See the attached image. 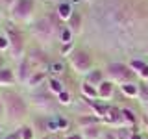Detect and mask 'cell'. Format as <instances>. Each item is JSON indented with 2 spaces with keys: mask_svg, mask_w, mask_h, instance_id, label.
<instances>
[{
  "mask_svg": "<svg viewBox=\"0 0 148 139\" xmlns=\"http://www.w3.org/2000/svg\"><path fill=\"white\" fill-rule=\"evenodd\" d=\"M0 95H2L4 106H6V120L9 124H18L21 120L26 119L28 104H26V100L22 98V95H18V93L11 91V89L2 91Z\"/></svg>",
  "mask_w": 148,
  "mask_h": 139,
  "instance_id": "obj_1",
  "label": "cell"
},
{
  "mask_svg": "<svg viewBox=\"0 0 148 139\" xmlns=\"http://www.w3.org/2000/svg\"><path fill=\"white\" fill-rule=\"evenodd\" d=\"M56 30H58V26H56L54 21H50V19H39V21H35L34 24H32V34L37 41H41V43H45V41H52L54 35H56Z\"/></svg>",
  "mask_w": 148,
  "mask_h": 139,
  "instance_id": "obj_2",
  "label": "cell"
},
{
  "mask_svg": "<svg viewBox=\"0 0 148 139\" xmlns=\"http://www.w3.org/2000/svg\"><path fill=\"white\" fill-rule=\"evenodd\" d=\"M106 72H108L111 82H119L120 85L132 82V78H133V71L130 67H126L124 63H109Z\"/></svg>",
  "mask_w": 148,
  "mask_h": 139,
  "instance_id": "obj_3",
  "label": "cell"
},
{
  "mask_svg": "<svg viewBox=\"0 0 148 139\" xmlns=\"http://www.w3.org/2000/svg\"><path fill=\"white\" fill-rule=\"evenodd\" d=\"M71 65H72V69L78 74H87L91 71L92 59H91V56L87 52H83V50H76V52L71 54Z\"/></svg>",
  "mask_w": 148,
  "mask_h": 139,
  "instance_id": "obj_4",
  "label": "cell"
},
{
  "mask_svg": "<svg viewBox=\"0 0 148 139\" xmlns=\"http://www.w3.org/2000/svg\"><path fill=\"white\" fill-rule=\"evenodd\" d=\"M34 9V2L32 0H15V4L11 6V15L17 21H28Z\"/></svg>",
  "mask_w": 148,
  "mask_h": 139,
  "instance_id": "obj_5",
  "label": "cell"
},
{
  "mask_svg": "<svg viewBox=\"0 0 148 139\" xmlns=\"http://www.w3.org/2000/svg\"><path fill=\"white\" fill-rule=\"evenodd\" d=\"M17 82V74L13 72V69L2 67L0 69V87H11Z\"/></svg>",
  "mask_w": 148,
  "mask_h": 139,
  "instance_id": "obj_6",
  "label": "cell"
},
{
  "mask_svg": "<svg viewBox=\"0 0 148 139\" xmlns=\"http://www.w3.org/2000/svg\"><path fill=\"white\" fill-rule=\"evenodd\" d=\"M8 39H9V48H11V52L15 58H21L22 54V41H21V35L18 34H13L11 30L8 32Z\"/></svg>",
  "mask_w": 148,
  "mask_h": 139,
  "instance_id": "obj_7",
  "label": "cell"
},
{
  "mask_svg": "<svg viewBox=\"0 0 148 139\" xmlns=\"http://www.w3.org/2000/svg\"><path fill=\"white\" fill-rule=\"evenodd\" d=\"M15 74H17V80L26 85L28 78L32 76V71H30V59H21V63H18V69H17Z\"/></svg>",
  "mask_w": 148,
  "mask_h": 139,
  "instance_id": "obj_8",
  "label": "cell"
},
{
  "mask_svg": "<svg viewBox=\"0 0 148 139\" xmlns=\"http://www.w3.org/2000/svg\"><path fill=\"white\" fill-rule=\"evenodd\" d=\"M113 91H115V85L111 80H104L98 85V98L102 100H109L111 96H113Z\"/></svg>",
  "mask_w": 148,
  "mask_h": 139,
  "instance_id": "obj_9",
  "label": "cell"
},
{
  "mask_svg": "<svg viewBox=\"0 0 148 139\" xmlns=\"http://www.w3.org/2000/svg\"><path fill=\"white\" fill-rule=\"evenodd\" d=\"M85 82L91 83V85L98 87L102 82H104V71H100V69H91L89 72L85 74Z\"/></svg>",
  "mask_w": 148,
  "mask_h": 139,
  "instance_id": "obj_10",
  "label": "cell"
},
{
  "mask_svg": "<svg viewBox=\"0 0 148 139\" xmlns=\"http://www.w3.org/2000/svg\"><path fill=\"white\" fill-rule=\"evenodd\" d=\"M43 83H45V71H34L26 82V87L28 89H34V87H39Z\"/></svg>",
  "mask_w": 148,
  "mask_h": 139,
  "instance_id": "obj_11",
  "label": "cell"
},
{
  "mask_svg": "<svg viewBox=\"0 0 148 139\" xmlns=\"http://www.w3.org/2000/svg\"><path fill=\"white\" fill-rule=\"evenodd\" d=\"M82 133H83L85 139H102V136H104V132H102V128L98 124H92L89 128H83Z\"/></svg>",
  "mask_w": 148,
  "mask_h": 139,
  "instance_id": "obj_12",
  "label": "cell"
},
{
  "mask_svg": "<svg viewBox=\"0 0 148 139\" xmlns=\"http://www.w3.org/2000/svg\"><path fill=\"white\" fill-rule=\"evenodd\" d=\"M120 91H122L128 98H135V96H139V83H133V82L122 83V85H120Z\"/></svg>",
  "mask_w": 148,
  "mask_h": 139,
  "instance_id": "obj_13",
  "label": "cell"
},
{
  "mask_svg": "<svg viewBox=\"0 0 148 139\" xmlns=\"http://www.w3.org/2000/svg\"><path fill=\"white\" fill-rule=\"evenodd\" d=\"M82 95L85 96V98L96 100V98H98V87H95V85H91V83L83 82L82 83Z\"/></svg>",
  "mask_w": 148,
  "mask_h": 139,
  "instance_id": "obj_14",
  "label": "cell"
},
{
  "mask_svg": "<svg viewBox=\"0 0 148 139\" xmlns=\"http://www.w3.org/2000/svg\"><path fill=\"white\" fill-rule=\"evenodd\" d=\"M120 111H122V122H124V126H133V124H137V117H135V113H133L132 109L122 108Z\"/></svg>",
  "mask_w": 148,
  "mask_h": 139,
  "instance_id": "obj_15",
  "label": "cell"
},
{
  "mask_svg": "<svg viewBox=\"0 0 148 139\" xmlns=\"http://www.w3.org/2000/svg\"><path fill=\"white\" fill-rule=\"evenodd\" d=\"M58 17L59 19H71L72 17V8L69 2H61L58 6Z\"/></svg>",
  "mask_w": 148,
  "mask_h": 139,
  "instance_id": "obj_16",
  "label": "cell"
},
{
  "mask_svg": "<svg viewBox=\"0 0 148 139\" xmlns=\"http://www.w3.org/2000/svg\"><path fill=\"white\" fill-rule=\"evenodd\" d=\"M48 89H50V93H54V95H59V93L65 91V87H63L61 80H58V78H50V80H48Z\"/></svg>",
  "mask_w": 148,
  "mask_h": 139,
  "instance_id": "obj_17",
  "label": "cell"
},
{
  "mask_svg": "<svg viewBox=\"0 0 148 139\" xmlns=\"http://www.w3.org/2000/svg\"><path fill=\"white\" fill-rule=\"evenodd\" d=\"M139 98L143 104H148V83H139Z\"/></svg>",
  "mask_w": 148,
  "mask_h": 139,
  "instance_id": "obj_18",
  "label": "cell"
},
{
  "mask_svg": "<svg viewBox=\"0 0 148 139\" xmlns=\"http://www.w3.org/2000/svg\"><path fill=\"white\" fill-rule=\"evenodd\" d=\"M48 71L52 72V74H61L65 71V65L61 61H52V63L48 65Z\"/></svg>",
  "mask_w": 148,
  "mask_h": 139,
  "instance_id": "obj_19",
  "label": "cell"
},
{
  "mask_svg": "<svg viewBox=\"0 0 148 139\" xmlns=\"http://www.w3.org/2000/svg\"><path fill=\"white\" fill-rule=\"evenodd\" d=\"M21 136H22V139H35V136H34V126H28V124L21 126Z\"/></svg>",
  "mask_w": 148,
  "mask_h": 139,
  "instance_id": "obj_20",
  "label": "cell"
},
{
  "mask_svg": "<svg viewBox=\"0 0 148 139\" xmlns=\"http://www.w3.org/2000/svg\"><path fill=\"white\" fill-rule=\"evenodd\" d=\"M69 21H71V24H69V28H71V32H80V15L72 13V17L69 19Z\"/></svg>",
  "mask_w": 148,
  "mask_h": 139,
  "instance_id": "obj_21",
  "label": "cell"
},
{
  "mask_svg": "<svg viewBox=\"0 0 148 139\" xmlns=\"http://www.w3.org/2000/svg\"><path fill=\"white\" fill-rule=\"evenodd\" d=\"M71 37H72L71 28H63V30L59 32V39H61V43H65V45L71 43Z\"/></svg>",
  "mask_w": 148,
  "mask_h": 139,
  "instance_id": "obj_22",
  "label": "cell"
},
{
  "mask_svg": "<svg viewBox=\"0 0 148 139\" xmlns=\"http://www.w3.org/2000/svg\"><path fill=\"white\" fill-rule=\"evenodd\" d=\"M58 102L61 106H71V93H69V91L59 93V95H58Z\"/></svg>",
  "mask_w": 148,
  "mask_h": 139,
  "instance_id": "obj_23",
  "label": "cell"
},
{
  "mask_svg": "<svg viewBox=\"0 0 148 139\" xmlns=\"http://www.w3.org/2000/svg\"><path fill=\"white\" fill-rule=\"evenodd\" d=\"M8 48H9V39L0 34V50H8Z\"/></svg>",
  "mask_w": 148,
  "mask_h": 139,
  "instance_id": "obj_24",
  "label": "cell"
},
{
  "mask_svg": "<svg viewBox=\"0 0 148 139\" xmlns=\"http://www.w3.org/2000/svg\"><path fill=\"white\" fill-rule=\"evenodd\" d=\"M6 119V106H4V100H2V95H0V122Z\"/></svg>",
  "mask_w": 148,
  "mask_h": 139,
  "instance_id": "obj_25",
  "label": "cell"
},
{
  "mask_svg": "<svg viewBox=\"0 0 148 139\" xmlns=\"http://www.w3.org/2000/svg\"><path fill=\"white\" fill-rule=\"evenodd\" d=\"M65 139H85V137H83L82 132H76V133H69V136H65Z\"/></svg>",
  "mask_w": 148,
  "mask_h": 139,
  "instance_id": "obj_26",
  "label": "cell"
},
{
  "mask_svg": "<svg viewBox=\"0 0 148 139\" xmlns=\"http://www.w3.org/2000/svg\"><path fill=\"white\" fill-rule=\"evenodd\" d=\"M102 139H119V137H117V132H104Z\"/></svg>",
  "mask_w": 148,
  "mask_h": 139,
  "instance_id": "obj_27",
  "label": "cell"
},
{
  "mask_svg": "<svg viewBox=\"0 0 148 139\" xmlns=\"http://www.w3.org/2000/svg\"><path fill=\"white\" fill-rule=\"evenodd\" d=\"M71 48H72V45H71V43L65 45V46H63V54H69V52H71Z\"/></svg>",
  "mask_w": 148,
  "mask_h": 139,
  "instance_id": "obj_28",
  "label": "cell"
},
{
  "mask_svg": "<svg viewBox=\"0 0 148 139\" xmlns=\"http://www.w3.org/2000/svg\"><path fill=\"white\" fill-rule=\"evenodd\" d=\"M2 67H4V58L0 56V69H2Z\"/></svg>",
  "mask_w": 148,
  "mask_h": 139,
  "instance_id": "obj_29",
  "label": "cell"
},
{
  "mask_svg": "<svg viewBox=\"0 0 148 139\" xmlns=\"http://www.w3.org/2000/svg\"><path fill=\"white\" fill-rule=\"evenodd\" d=\"M2 132H4V126H2V122H0V136H2Z\"/></svg>",
  "mask_w": 148,
  "mask_h": 139,
  "instance_id": "obj_30",
  "label": "cell"
},
{
  "mask_svg": "<svg viewBox=\"0 0 148 139\" xmlns=\"http://www.w3.org/2000/svg\"><path fill=\"white\" fill-rule=\"evenodd\" d=\"M145 124H146V128H148V115L145 117Z\"/></svg>",
  "mask_w": 148,
  "mask_h": 139,
  "instance_id": "obj_31",
  "label": "cell"
},
{
  "mask_svg": "<svg viewBox=\"0 0 148 139\" xmlns=\"http://www.w3.org/2000/svg\"><path fill=\"white\" fill-rule=\"evenodd\" d=\"M41 139H52V137H50V136H43V137H41Z\"/></svg>",
  "mask_w": 148,
  "mask_h": 139,
  "instance_id": "obj_32",
  "label": "cell"
},
{
  "mask_svg": "<svg viewBox=\"0 0 148 139\" xmlns=\"http://www.w3.org/2000/svg\"><path fill=\"white\" fill-rule=\"evenodd\" d=\"M145 109H146V111H148V104H145Z\"/></svg>",
  "mask_w": 148,
  "mask_h": 139,
  "instance_id": "obj_33",
  "label": "cell"
},
{
  "mask_svg": "<svg viewBox=\"0 0 148 139\" xmlns=\"http://www.w3.org/2000/svg\"><path fill=\"white\" fill-rule=\"evenodd\" d=\"M71 2H80V0H71Z\"/></svg>",
  "mask_w": 148,
  "mask_h": 139,
  "instance_id": "obj_34",
  "label": "cell"
},
{
  "mask_svg": "<svg viewBox=\"0 0 148 139\" xmlns=\"http://www.w3.org/2000/svg\"><path fill=\"white\" fill-rule=\"evenodd\" d=\"M56 2H59V4H61V0H56Z\"/></svg>",
  "mask_w": 148,
  "mask_h": 139,
  "instance_id": "obj_35",
  "label": "cell"
}]
</instances>
